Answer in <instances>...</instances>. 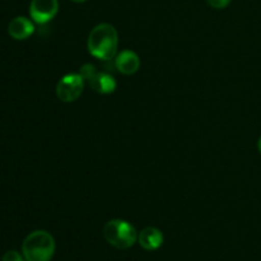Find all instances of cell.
Instances as JSON below:
<instances>
[{
  "label": "cell",
  "mask_w": 261,
  "mask_h": 261,
  "mask_svg": "<svg viewBox=\"0 0 261 261\" xmlns=\"http://www.w3.org/2000/svg\"><path fill=\"white\" fill-rule=\"evenodd\" d=\"M71 2H74V3H84V2H87V0H71Z\"/></svg>",
  "instance_id": "cell-14"
},
{
  "label": "cell",
  "mask_w": 261,
  "mask_h": 261,
  "mask_svg": "<svg viewBox=\"0 0 261 261\" xmlns=\"http://www.w3.org/2000/svg\"><path fill=\"white\" fill-rule=\"evenodd\" d=\"M206 3L214 9H223V8L228 7L231 0H206Z\"/></svg>",
  "instance_id": "cell-11"
},
{
  "label": "cell",
  "mask_w": 261,
  "mask_h": 261,
  "mask_svg": "<svg viewBox=\"0 0 261 261\" xmlns=\"http://www.w3.org/2000/svg\"><path fill=\"white\" fill-rule=\"evenodd\" d=\"M94 73H96V66L92 65V64H84L81 68V70H79V74L83 76L84 81H88Z\"/></svg>",
  "instance_id": "cell-10"
},
{
  "label": "cell",
  "mask_w": 261,
  "mask_h": 261,
  "mask_svg": "<svg viewBox=\"0 0 261 261\" xmlns=\"http://www.w3.org/2000/svg\"><path fill=\"white\" fill-rule=\"evenodd\" d=\"M88 83L94 92L101 94H109L116 89V81L114 76L109 73H96L88 79Z\"/></svg>",
  "instance_id": "cell-9"
},
{
  "label": "cell",
  "mask_w": 261,
  "mask_h": 261,
  "mask_svg": "<svg viewBox=\"0 0 261 261\" xmlns=\"http://www.w3.org/2000/svg\"><path fill=\"white\" fill-rule=\"evenodd\" d=\"M59 10L58 0H32L30 5L31 18L38 24L50 22Z\"/></svg>",
  "instance_id": "cell-5"
},
{
  "label": "cell",
  "mask_w": 261,
  "mask_h": 261,
  "mask_svg": "<svg viewBox=\"0 0 261 261\" xmlns=\"http://www.w3.org/2000/svg\"><path fill=\"white\" fill-rule=\"evenodd\" d=\"M22 252L25 261H50L55 254V240L46 231H33L23 241Z\"/></svg>",
  "instance_id": "cell-2"
},
{
  "label": "cell",
  "mask_w": 261,
  "mask_h": 261,
  "mask_svg": "<svg viewBox=\"0 0 261 261\" xmlns=\"http://www.w3.org/2000/svg\"><path fill=\"white\" fill-rule=\"evenodd\" d=\"M115 66L124 75H132V74H135L139 70L140 59L134 51L124 50L119 55H116Z\"/></svg>",
  "instance_id": "cell-6"
},
{
  "label": "cell",
  "mask_w": 261,
  "mask_h": 261,
  "mask_svg": "<svg viewBox=\"0 0 261 261\" xmlns=\"http://www.w3.org/2000/svg\"><path fill=\"white\" fill-rule=\"evenodd\" d=\"M8 32L10 37L14 40H25L35 32V25L28 18L25 17H17L10 20L8 25Z\"/></svg>",
  "instance_id": "cell-8"
},
{
  "label": "cell",
  "mask_w": 261,
  "mask_h": 261,
  "mask_svg": "<svg viewBox=\"0 0 261 261\" xmlns=\"http://www.w3.org/2000/svg\"><path fill=\"white\" fill-rule=\"evenodd\" d=\"M84 89V79L81 74H66L56 84V96L60 101L74 102L81 97Z\"/></svg>",
  "instance_id": "cell-4"
},
{
  "label": "cell",
  "mask_w": 261,
  "mask_h": 261,
  "mask_svg": "<svg viewBox=\"0 0 261 261\" xmlns=\"http://www.w3.org/2000/svg\"><path fill=\"white\" fill-rule=\"evenodd\" d=\"M89 54L99 60H111L116 56L119 35L114 25L101 23L91 31L87 41Z\"/></svg>",
  "instance_id": "cell-1"
},
{
  "label": "cell",
  "mask_w": 261,
  "mask_h": 261,
  "mask_svg": "<svg viewBox=\"0 0 261 261\" xmlns=\"http://www.w3.org/2000/svg\"><path fill=\"white\" fill-rule=\"evenodd\" d=\"M3 261H24V260H23V257L20 256L17 251L10 250V251L5 252L4 256H3Z\"/></svg>",
  "instance_id": "cell-12"
},
{
  "label": "cell",
  "mask_w": 261,
  "mask_h": 261,
  "mask_svg": "<svg viewBox=\"0 0 261 261\" xmlns=\"http://www.w3.org/2000/svg\"><path fill=\"white\" fill-rule=\"evenodd\" d=\"M103 236L111 246L119 250L130 249L138 241V232L133 224L122 219H112L105 224Z\"/></svg>",
  "instance_id": "cell-3"
},
{
  "label": "cell",
  "mask_w": 261,
  "mask_h": 261,
  "mask_svg": "<svg viewBox=\"0 0 261 261\" xmlns=\"http://www.w3.org/2000/svg\"><path fill=\"white\" fill-rule=\"evenodd\" d=\"M163 233L155 227H147L138 234V242L147 251H155L163 244Z\"/></svg>",
  "instance_id": "cell-7"
},
{
  "label": "cell",
  "mask_w": 261,
  "mask_h": 261,
  "mask_svg": "<svg viewBox=\"0 0 261 261\" xmlns=\"http://www.w3.org/2000/svg\"><path fill=\"white\" fill-rule=\"evenodd\" d=\"M257 149H259V152H260V154H261V137H260L259 142H257Z\"/></svg>",
  "instance_id": "cell-13"
}]
</instances>
